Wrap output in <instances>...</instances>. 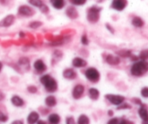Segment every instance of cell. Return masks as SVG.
<instances>
[{
    "mask_svg": "<svg viewBox=\"0 0 148 124\" xmlns=\"http://www.w3.org/2000/svg\"><path fill=\"white\" fill-rule=\"evenodd\" d=\"M148 71V63L145 60L139 61L133 65L131 68V73L134 76H141Z\"/></svg>",
    "mask_w": 148,
    "mask_h": 124,
    "instance_id": "6da1fadb",
    "label": "cell"
},
{
    "mask_svg": "<svg viewBox=\"0 0 148 124\" xmlns=\"http://www.w3.org/2000/svg\"><path fill=\"white\" fill-rule=\"evenodd\" d=\"M41 83L45 86L47 91L49 92H54L58 89V84L53 78L49 75H45L41 78Z\"/></svg>",
    "mask_w": 148,
    "mask_h": 124,
    "instance_id": "7a4b0ae2",
    "label": "cell"
},
{
    "mask_svg": "<svg viewBox=\"0 0 148 124\" xmlns=\"http://www.w3.org/2000/svg\"><path fill=\"white\" fill-rule=\"evenodd\" d=\"M101 9L97 7H92L89 9L87 13V19L90 23H95L99 21V12Z\"/></svg>",
    "mask_w": 148,
    "mask_h": 124,
    "instance_id": "3957f363",
    "label": "cell"
},
{
    "mask_svg": "<svg viewBox=\"0 0 148 124\" xmlns=\"http://www.w3.org/2000/svg\"><path fill=\"white\" fill-rule=\"evenodd\" d=\"M85 75L87 78V79H89L90 81H92V82L98 81L99 79V77H100L99 73L95 68H90L86 70Z\"/></svg>",
    "mask_w": 148,
    "mask_h": 124,
    "instance_id": "277c9868",
    "label": "cell"
},
{
    "mask_svg": "<svg viewBox=\"0 0 148 124\" xmlns=\"http://www.w3.org/2000/svg\"><path fill=\"white\" fill-rule=\"evenodd\" d=\"M105 98L108 99L111 103L116 105H119L124 101V97L121 95H107Z\"/></svg>",
    "mask_w": 148,
    "mask_h": 124,
    "instance_id": "5b68a950",
    "label": "cell"
},
{
    "mask_svg": "<svg viewBox=\"0 0 148 124\" xmlns=\"http://www.w3.org/2000/svg\"><path fill=\"white\" fill-rule=\"evenodd\" d=\"M127 5L126 0H113L112 2V8L116 10L121 11Z\"/></svg>",
    "mask_w": 148,
    "mask_h": 124,
    "instance_id": "8992f818",
    "label": "cell"
},
{
    "mask_svg": "<svg viewBox=\"0 0 148 124\" xmlns=\"http://www.w3.org/2000/svg\"><path fill=\"white\" fill-rule=\"evenodd\" d=\"M84 86H82L81 84L76 85L74 87L73 90V97L74 99H79L84 94Z\"/></svg>",
    "mask_w": 148,
    "mask_h": 124,
    "instance_id": "52a82bcc",
    "label": "cell"
},
{
    "mask_svg": "<svg viewBox=\"0 0 148 124\" xmlns=\"http://www.w3.org/2000/svg\"><path fill=\"white\" fill-rule=\"evenodd\" d=\"M18 12L24 16H31L34 13V10L30 7L26 6V5H23L20 7L18 9Z\"/></svg>",
    "mask_w": 148,
    "mask_h": 124,
    "instance_id": "ba28073f",
    "label": "cell"
},
{
    "mask_svg": "<svg viewBox=\"0 0 148 124\" xmlns=\"http://www.w3.org/2000/svg\"><path fill=\"white\" fill-rule=\"evenodd\" d=\"M15 21V17L12 15H10L4 18L1 22H0V26L2 27H8L12 25Z\"/></svg>",
    "mask_w": 148,
    "mask_h": 124,
    "instance_id": "9c48e42d",
    "label": "cell"
},
{
    "mask_svg": "<svg viewBox=\"0 0 148 124\" xmlns=\"http://www.w3.org/2000/svg\"><path fill=\"white\" fill-rule=\"evenodd\" d=\"M34 67L36 69V71H37L39 73L44 72L47 68L46 65H45V64L44 63L43 61L41 60H38L36 61V62H34Z\"/></svg>",
    "mask_w": 148,
    "mask_h": 124,
    "instance_id": "30bf717a",
    "label": "cell"
},
{
    "mask_svg": "<svg viewBox=\"0 0 148 124\" xmlns=\"http://www.w3.org/2000/svg\"><path fill=\"white\" fill-rule=\"evenodd\" d=\"M76 73L71 68H68L64 71L63 76L67 79H74L76 78Z\"/></svg>",
    "mask_w": 148,
    "mask_h": 124,
    "instance_id": "8fae6325",
    "label": "cell"
},
{
    "mask_svg": "<svg viewBox=\"0 0 148 124\" xmlns=\"http://www.w3.org/2000/svg\"><path fill=\"white\" fill-rule=\"evenodd\" d=\"M86 64H87V62L81 58H74L73 60V65L76 68H82V67L86 66Z\"/></svg>",
    "mask_w": 148,
    "mask_h": 124,
    "instance_id": "7c38bea8",
    "label": "cell"
},
{
    "mask_svg": "<svg viewBox=\"0 0 148 124\" xmlns=\"http://www.w3.org/2000/svg\"><path fill=\"white\" fill-rule=\"evenodd\" d=\"M39 114L37 113L36 112H31L28 115V118H27V121H28V124L36 123L39 120Z\"/></svg>",
    "mask_w": 148,
    "mask_h": 124,
    "instance_id": "4fadbf2b",
    "label": "cell"
},
{
    "mask_svg": "<svg viewBox=\"0 0 148 124\" xmlns=\"http://www.w3.org/2000/svg\"><path fill=\"white\" fill-rule=\"evenodd\" d=\"M106 61L108 64L111 65H116L120 62V59L118 57L113 56L112 55H109L107 56Z\"/></svg>",
    "mask_w": 148,
    "mask_h": 124,
    "instance_id": "5bb4252c",
    "label": "cell"
},
{
    "mask_svg": "<svg viewBox=\"0 0 148 124\" xmlns=\"http://www.w3.org/2000/svg\"><path fill=\"white\" fill-rule=\"evenodd\" d=\"M66 14L71 19H76L78 17V12L76 9L73 7H70L66 10Z\"/></svg>",
    "mask_w": 148,
    "mask_h": 124,
    "instance_id": "9a60e30c",
    "label": "cell"
},
{
    "mask_svg": "<svg viewBox=\"0 0 148 124\" xmlns=\"http://www.w3.org/2000/svg\"><path fill=\"white\" fill-rule=\"evenodd\" d=\"M50 1L52 6L55 9H62L64 7V5H65V1L64 0H50Z\"/></svg>",
    "mask_w": 148,
    "mask_h": 124,
    "instance_id": "2e32d148",
    "label": "cell"
},
{
    "mask_svg": "<svg viewBox=\"0 0 148 124\" xmlns=\"http://www.w3.org/2000/svg\"><path fill=\"white\" fill-rule=\"evenodd\" d=\"M138 112H139V116H140V118H142L143 121L148 119V111H147V109L144 106L141 107V108L139 109Z\"/></svg>",
    "mask_w": 148,
    "mask_h": 124,
    "instance_id": "e0dca14e",
    "label": "cell"
},
{
    "mask_svg": "<svg viewBox=\"0 0 148 124\" xmlns=\"http://www.w3.org/2000/svg\"><path fill=\"white\" fill-rule=\"evenodd\" d=\"M11 102L16 107H21L23 105L24 102L20 97L18 96H13L11 99Z\"/></svg>",
    "mask_w": 148,
    "mask_h": 124,
    "instance_id": "ac0fdd59",
    "label": "cell"
},
{
    "mask_svg": "<svg viewBox=\"0 0 148 124\" xmlns=\"http://www.w3.org/2000/svg\"><path fill=\"white\" fill-rule=\"evenodd\" d=\"M89 95L91 99H94V100H96V99H97L99 98V92L97 89H95V88H91L89 90Z\"/></svg>",
    "mask_w": 148,
    "mask_h": 124,
    "instance_id": "d6986e66",
    "label": "cell"
},
{
    "mask_svg": "<svg viewBox=\"0 0 148 124\" xmlns=\"http://www.w3.org/2000/svg\"><path fill=\"white\" fill-rule=\"evenodd\" d=\"M108 124H128V121L123 118H112L108 121Z\"/></svg>",
    "mask_w": 148,
    "mask_h": 124,
    "instance_id": "ffe728a7",
    "label": "cell"
},
{
    "mask_svg": "<svg viewBox=\"0 0 148 124\" xmlns=\"http://www.w3.org/2000/svg\"><path fill=\"white\" fill-rule=\"evenodd\" d=\"M45 103L48 107H54L57 103L56 99L54 96H49L45 99Z\"/></svg>",
    "mask_w": 148,
    "mask_h": 124,
    "instance_id": "44dd1931",
    "label": "cell"
},
{
    "mask_svg": "<svg viewBox=\"0 0 148 124\" xmlns=\"http://www.w3.org/2000/svg\"><path fill=\"white\" fill-rule=\"evenodd\" d=\"M60 121V118L58 114H51L49 116V122L51 124H58Z\"/></svg>",
    "mask_w": 148,
    "mask_h": 124,
    "instance_id": "7402d4cb",
    "label": "cell"
},
{
    "mask_svg": "<svg viewBox=\"0 0 148 124\" xmlns=\"http://www.w3.org/2000/svg\"><path fill=\"white\" fill-rule=\"evenodd\" d=\"M132 24L134 25L135 27H138V28H140V27L143 26L144 22L139 17H135L132 20Z\"/></svg>",
    "mask_w": 148,
    "mask_h": 124,
    "instance_id": "603a6c76",
    "label": "cell"
},
{
    "mask_svg": "<svg viewBox=\"0 0 148 124\" xmlns=\"http://www.w3.org/2000/svg\"><path fill=\"white\" fill-rule=\"evenodd\" d=\"M79 124H89V119L86 115H82L78 119Z\"/></svg>",
    "mask_w": 148,
    "mask_h": 124,
    "instance_id": "cb8c5ba5",
    "label": "cell"
},
{
    "mask_svg": "<svg viewBox=\"0 0 148 124\" xmlns=\"http://www.w3.org/2000/svg\"><path fill=\"white\" fill-rule=\"evenodd\" d=\"M30 4H31L34 6L37 7V8H41L42 5H43L42 0H30Z\"/></svg>",
    "mask_w": 148,
    "mask_h": 124,
    "instance_id": "d4e9b609",
    "label": "cell"
},
{
    "mask_svg": "<svg viewBox=\"0 0 148 124\" xmlns=\"http://www.w3.org/2000/svg\"><path fill=\"white\" fill-rule=\"evenodd\" d=\"M139 58L142 60H145L148 59V49L142 51L140 52V55H139Z\"/></svg>",
    "mask_w": 148,
    "mask_h": 124,
    "instance_id": "484cf974",
    "label": "cell"
},
{
    "mask_svg": "<svg viewBox=\"0 0 148 124\" xmlns=\"http://www.w3.org/2000/svg\"><path fill=\"white\" fill-rule=\"evenodd\" d=\"M42 25V23L41 22H39V21H34V22H32L31 23H30L29 26L30 28H39V26Z\"/></svg>",
    "mask_w": 148,
    "mask_h": 124,
    "instance_id": "4316f807",
    "label": "cell"
},
{
    "mask_svg": "<svg viewBox=\"0 0 148 124\" xmlns=\"http://www.w3.org/2000/svg\"><path fill=\"white\" fill-rule=\"evenodd\" d=\"M86 0H71V2L76 5H83Z\"/></svg>",
    "mask_w": 148,
    "mask_h": 124,
    "instance_id": "83f0119b",
    "label": "cell"
},
{
    "mask_svg": "<svg viewBox=\"0 0 148 124\" xmlns=\"http://www.w3.org/2000/svg\"><path fill=\"white\" fill-rule=\"evenodd\" d=\"M141 95L145 98L148 97V87H144L141 91Z\"/></svg>",
    "mask_w": 148,
    "mask_h": 124,
    "instance_id": "f1b7e54d",
    "label": "cell"
},
{
    "mask_svg": "<svg viewBox=\"0 0 148 124\" xmlns=\"http://www.w3.org/2000/svg\"><path fill=\"white\" fill-rule=\"evenodd\" d=\"M8 120V116L5 115L3 112L0 111V122H6Z\"/></svg>",
    "mask_w": 148,
    "mask_h": 124,
    "instance_id": "f546056e",
    "label": "cell"
},
{
    "mask_svg": "<svg viewBox=\"0 0 148 124\" xmlns=\"http://www.w3.org/2000/svg\"><path fill=\"white\" fill-rule=\"evenodd\" d=\"M28 62H29V60L26 58H22L19 60V63L21 65H27V64H28Z\"/></svg>",
    "mask_w": 148,
    "mask_h": 124,
    "instance_id": "4dcf8cb0",
    "label": "cell"
},
{
    "mask_svg": "<svg viewBox=\"0 0 148 124\" xmlns=\"http://www.w3.org/2000/svg\"><path fill=\"white\" fill-rule=\"evenodd\" d=\"M28 92H30V93H32V94L36 93V92H37L36 87V86H28Z\"/></svg>",
    "mask_w": 148,
    "mask_h": 124,
    "instance_id": "1f68e13d",
    "label": "cell"
},
{
    "mask_svg": "<svg viewBox=\"0 0 148 124\" xmlns=\"http://www.w3.org/2000/svg\"><path fill=\"white\" fill-rule=\"evenodd\" d=\"M82 42L83 45H87L88 43H89V40H88L87 37H86V35H84L82 38Z\"/></svg>",
    "mask_w": 148,
    "mask_h": 124,
    "instance_id": "d6a6232c",
    "label": "cell"
},
{
    "mask_svg": "<svg viewBox=\"0 0 148 124\" xmlns=\"http://www.w3.org/2000/svg\"><path fill=\"white\" fill-rule=\"evenodd\" d=\"M40 8L41 11H42V12H44V13H47V12H48V11H49V9H48L47 6H46V5H42V7Z\"/></svg>",
    "mask_w": 148,
    "mask_h": 124,
    "instance_id": "836d02e7",
    "label": "cell"
},
{
    "mask_svg": "<svg viewBox=\"0 0 148 124\" xmlns=\"http://www.w3.org/2000/svg\"><path fill=\"white\" fill-rule=\"evenodd\" d=\"M66 123L67 124H76L75 123V121H74V119L72 117H70V118H67Z\"/></svg>",
    "mask_w": 148,
    "mask_h": 124,
    "instance_id": "e575fe53",
    "label": "cell"
},
{
    "mask_svg": "<svg viewBox=\"0 0 148 124\" xmlns=\"http://www.w3.org/2000/svg\"><path fill=\"white\" fill-rule=\"evenodd\" d=\"M127 108H131V106L128 104H124V105H121L120 107H119L118 109H127Z\"/></svg>",
    "mask_w": 148,
    "mask_h": 124,
    "instance_id": "d590c367",
    "label": "cell"
},
{
    "mask_svg": "<svg viewBox=\"0 0 148 124\" xmlns=\"http://www.w3.org/2000/svg\"><path fill=\"white\" fill-rule=\"evenodd\" d=\"M12 124H23L21 121H15L12 123Z\"/></svg>",
    "mask_w": 148,
    "mask_h": 124,
    "instance_id": "8d00e7d4",
    "label": "cell"
},
{
    "mask_svg": "<svg viewBox=\"0 0 148 124\" xmlns=\"http://www.w3.org/2000/svg\"><path fill=\"white\" fill-rule=\"evenodd\" d=\"M107 28H108V29L110 30V31L111 32L113 33V28H111L110 25H108V24H107Z\"/></svg>",
    "mask_w": 148,
    "mask_h": 124,
    "instance_id": "74e56055",
    "label": "cell"
},
{
    "mask_svg": "<svg viewBox=\"0 0 148 124\" xmlns=\"http://www.w3.org/2000/svg\"><path fill=\"white\" fill-rule=\"evenodd\" d=\"M37 124H46V122H45L44 121H38Z\"/></svg>",
    "mask_w": 148,
    "mask_h": 124,
    "instance_id": "f35d334b",
    "label": "cell"
},
{
    "mask_svg": "<svg viewBox=\"0 0 148 124\" xmlns=\"http://www.w3.org/2000/svg\"><path fill=\"white\" fill-rule=\"evenodd\" d=\"M4 97H5V96H4L3 94L0 92V100H2L4 99Z\"/></svg>",
    "mask_w": 148,
    "mask_h": 124,
    "instance_id": "ab89813d",
    "label": "cell"
},
{
    "mask_svg": "<svg viewBox=\"0 0 148 124\" xmlns=\"http://www.w3.org/2000/svg\"><path fill=\"white\" fill-rule=\"evenodd\" d=\"M142 124H148V119L143 121V122H142Z\"/></svg>",
    "mask_w": 148,
    "mask_h": 124,
    "instance_id": "60d3db41",
    "label": "cell"
},
{
    "mask_svg": "<svg viewBox=\"0 0 148 124\" xmlns=\"http://www.w3.org/2000/svg\"><path fill=\"white\" fill-rule=\"evenodd\" d=\"M24 36H25L24 33H23V32L20 33V36H21V37H24Z\"/></svg>",
    "mask_w": 148,
    "mask_h": 124,
    "instance_id": "b9f144b4",
    "label": "cell"
},
{
    "mask_svg": "<svg viewBox=\"0 0 148 124\" xmlns=\"http://www.w3.org/2000/svg\"><path fill=\"white\" fill-rule=\"evenodd\" d=\"M108 115H113V112H112V111H111V110H110L109 112H108Z\"/></svg>",
    "mask_w": 148,
    "mask_h": 124,
    "instance_id": "7bdbcfd3",
    "label": "cell"
},
{
    "mask_svg": "<svg viewBox=\"0 0 148 124\" xmlns=\"http://www.w3.org/2000/svg\"><path fill=\"white\" fill-rule=\"evenodd\" d=\"M2 62H0V71H2Z\"/></svg>",
    "mask_w": 148,
    "mask_h": 124,
    "instance_id": "ee69618b",
    "label": "cell"
}]
</instances>
